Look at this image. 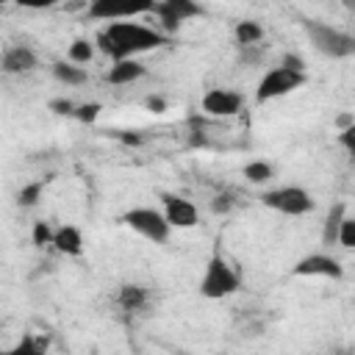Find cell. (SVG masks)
<instances>
[{
    "instance_id": "1",
    "label": "cell",
    "mask_w": 355,
    "mask_h": 355,
    "mask_svg": "<svg viewBox=\"0 0 355 355\" xmlns=\"http://www.w3.org/2000/svg\"><path fill=\"white\" fill-rule=\"evenodd\" d=\"M169 42V36H164L158 28L125 19V22H108L105 28L97 31L94 44L103 55H108L111 61H130L141 53L158 50Z\"/></svg>"
},
{
    "instance_id": "2",
    "label": "cell",
    "mask_w": 355,
    "mask_h": 355,
    "mask_svg": "<svg viewBox=\"0 0 355 355\" xmlns=\"http://www.w3.org/2000/svg\"><path fill=\"white\" fill-rule=\"evenodd\" d=\"M197 288L205 300H225V297H230L241 288V275L230 266V261L222 255L219 247L205 261V269H202V277H200Z\"/></svg>"
},
{
    "instance_id": "3",
    "label": "cell",
    "mask_w": 355,
    "mask_h": 355,
    "mask_svg": "<svg viewBox=\"0 0 355 355\" xmlns=\"http://www.w3.org/2000/svg\"><path fill=\"white\" fill-rule=\"evenodd\" d=\"M302 31H305V36L311 39V44H313L322 55H327V58H349V55L355 53V39H352L347 31H341V28H336V25H330V22H322V19H302Z\"/></svg>"
},
{
    "instance_id": "4",
    "label": "cell",
    "mask_w": 355,
    "mask_h": 355,
    "mask_svg": "<svg viewBox=\"0 0 355 355\" xmlns=\"http://www.w3.org/2000/svg\"><path fill=\"white\" fill-rule=\"evenodd\" d=\"M261 205L283 214V216H305L313 211V194L302 186H277L261 194Z\"/></svg>"
},
{
    "instance_id": "5",
    "label": "cell",
    "mask_w": 355,
    "mask_h": 355,
    "mask_svg": "<svg viewBox=\"0 0 355 355\" xmlns=\"http://www.w3.org/2000/svg\"><path fill=\"white\" fill-rule=\"evenodd\" d=\"M122 225L130 227L133 233H139L141 239L153 241V244H164L172 233V227L166 225L164 214L158 208H150V205H136L130 211L122 214Z\"/></svg>"
},
{
    "instance_id": "6",
    "label": "cell",
    "mask_w": 355,
    "mask_h": 355,
    "mask_svg": "<svg viewBox=\"0 0 355 355\" xmlns=\"http://www.w3.org/2000/svg\"><path fill=\"white\" fill-rule=\"evenodd\" d=\"M308 83V72H291L286 67H275L269 69L261 80H258V89H255V103L263 105L269 100H277V97H286L291 92H297L300 86Z\"/></svg>"
},
{
    "instance_id": "7",
    "label": "cell",
    "mask_w": 355,
    "mask_h": 355,
    "mask_svg": "<svg viewBox=\"0 0 355 355\" xmlns=\"http://www.w3.org/2000/svg\"><path fill=\"white\" fill-rule=\"evenodd\" d=\"M150 14L158 17V31L164 36L175 33L183 22L194 19V17H202L205 8L200 3H191V0H161V3H153Z\"/></svg>"
},
{
    "instance_id": "8",
    "label": "cell",
    "mask_w": 355,
    "mask_h": 355,
    "mask_svg": "<svg viewBox=\"0 0 355 355\" xmlns=\"http://www.w3.org/2000/svg\"><path fill=\"white\" fill-rule=\"evenodd\" d=\"M153 8V3H119V0H94V3H86V14L92 19H100V22H125V19H133L136 14H147Z\"/></svg>"
},
{
    "instance_id": "9",
    "label": "cell",
    "mask_w": 355,
    "mask_h": 355,
    "mask_svg": "<svg viewBox=\"0 0 355 355\" xmlns=\"http://www.w3.org/2000/svg\"><path fill=\"white\" fill-rule=\"evenodd\" d=\"M200 108L202 114L214 116V119H227V116H236L241 108H244V94L236 92V89H208L200 100Z\"/></svg>"
},
{
    "instance_id": "10",
    "label": "cell",
    "mask_w": 355,
    "mask_h": 355,
    "mask_svg": "<svg viewBox=\"0 0 355 355\" xmlns=\"http://www.w3.org/2000/svg\"><path fill=\"white\" fill-rule=\"evenodd\" d=\"M294 277H327V280H341L344 277V266L338 258L327 255V252H311L305 258H300L291 266Z\"/></svg>"
},
{
    "instance_id": "11",
    "label": "cell",
    "mask_w": 355,
    "mask_h": 355,
    "mask_svg": "<svg viewBox=\"0 0 355 355\" xmlns=\"http://www.w3.org/2000/svg\"><path fill=\"white\" fill-rule=\"evenodd\" d=\"M161 202H164V219L169 227H178V230H189L197 225L200 214H197V205L180 194H169V191H161Z\"/></svg>"
},
{
    "instance_id": "12",
    "label": "cell",
    "mask_w": 355,
    "mask_h": 355,
    "mask_svg": "<svg viewBox=\"0 0 355 355\" xmlns=\"http://www.w3.org/2000/svg\"><path fill=\"white\" fill-rule=\"evenodd\" d=\"M36 67H39V58L25 44H11L0 55V69L8 75H25V72H33Z\"/></svg>"
},
{
    "instance_id": "13",
    "label": "cell",
    "mask_w": 355,
    "mask_h": 355,
    "mask_svg": "<svg viewBox=\"0 0 355 355\" xmlns=\"http://www.w3.org/2000/svg\"><path fill=\"white\" fill-rule=\"evenodd\" d=\"M53 247L61 255H69V258L83 255V233H80V227L78 225H58V227H53Z\"/></svg>"
},
{
    "instance_id": "14",
    "label": "cell",
    "mask_w": 355,
    "mask_h": 355,
    "mask_svg": "<svg viewBox=\"0 0 355 355\" xmlns=\"http://www.w3.org/2000/svg\"><path fill=\"white\" fill-rule=\"evenodd\" d=\"M144 75H147V67H144L141 61L130 58V61H114L111 69L105 72V80H108L111 86H128V83L141 80Z\"/></svg>"
},
{
    "instance_id": "15",
    "label": "cell",
    "mask_w": 355,
    "mask_h": 355,
    "mask_svg": "<svg viewBox=\"0 0 355 355\" xmlns=\"http://www.w3.org/2000/svg\"><path fill=\"white\" fill-rule=\"evenodd\" d=\"M116 302L125 311H141L150 302V291L139 283H122L119 291H116Z\"/></svg>"
},
{
    "instance_id": "16",
    "label": "cell",
    "mask_w": 355,
    "mask_h": 355,
    "mask_svg": "<svg viewBox=\"0 0 355 355\" xmlns=\"http://www.w3.org/2000/svg\"><path fill=\"white\" fill-rule=\"evenodd\" d=\"M344 216H347V202H333L327 216H324V227H322V244L324 247L336 244V236H338V227H341Z\"/></svg>"
},
{
    "instance_id": "17",
    "label": "cell",
    "mask_w": 355,
    "mask_h": 355,
    "mask_svg": "<svg viewBox=\"0 0 355 355\" xmlns=\"http://www.w3.org/2000/svg\"><path fill=\"white\" fill-rule=\"evenodd\" d=\"M53 78L58 83H67V86H83L89 80V72L83 67L69 64V61H55L53 64Z\"/></svg>"
},
{
    "instance_id": "18",
    "label": "cell",
    "mask_w": 355,
    "mask_h": 355,
    "mask_svg": "<svg viewBox=\"0 0 355 355\" xmlns=\"http://www.w3.org/2000/svg\"><path fill=\"white\" fill-rule=\"evenodd\" d=\"M233 36H236V44L239 47H255L263 39V28L255 19H241V22H236Z\"/></svg>"
},
{
    "instance_id": "19",
    "label": "cell",
    "mask_w": 355,
    "mask_h": 355,
    "mask_svg": "<svg viewBox=\"0 0 355 355\" xmlns=\"http://www.w3.org/2000/svg\"><path fill=\"white\" fill-rule=\"evenodd\" d=\"M92 58H94V42H89V39H75L67 50V61L75 64V67H83Z\"/></svg>"
},
{
    "instance_id": "20",
    "label": "cell",
    "mask_w": 355,
    "mask_h": 355,
    "mask_svg": "<svg viewBox=\"0 0 355 355\" xmlns=\"http://www.w3.org/2000/svg\"><path fill=\"white\" fill-rule=\"evenodd\" d=\"M241 172H244V178H247L250 183L261 186V183H269V180H272V175H275V166H272L269 161H247Z\"/></svg>"
},
{
    "instance_id": "21",
    "label": "cell",
    "mask_w": 355,
    "mask_h": 355,
    "mask_svg": "<svg viewBox=\"0 0 355 355\" xmlns=\"http://www.w3.org/2000/svg\"><path fill=\"white\" fill-rule=\"evenodd\" d=\"M44 186H47L44 178H42V180H33V183H25V186L17 191V205H19V208H33V205L42 200Z\"/></svg>"
},
{
    "instance_id": "22",
    "label": "cell",
    "mask_w": 355,
    "mask_h": 355,
    "mask_svg": "<svg viewBox=\"0 0 355 355\" xmlns=\"http://www.w3.org/2000/svg\"><path fill=\"white\" fill-rule=\"evenodd\" d=\"M0 355H44V349L39 347V341H36L33 336H25V338H19L14 347L0 349Z\"/></svg>"
},
{
    "instance_id": "23",
    "label": "cell",
    "mask_w": 355,
    "mask_h": 355,
    "mask_svg": "<svg viewBox=\"0 0 355 355\" xmlns=\"http://www.w3.org/2000/svg\"><path fill=\"white\" fill-rule=\"evenodd\" d=\"M336 244H341L344 250H352V247H355V219H352V216H344V219H341Z\"/></svg>"
},
{
    "instance_id": "24",
    "label": "cell",
    "mask_w": 355,
    "mask_h": 355,
    "mask_svg": "<svg viewBox=\"0 0 355 355\" xmlns=\"http://www.w3.org/2000/svg\"><path fill=\"white\" fill-rule=\"evenodd\" d=\"M31 239H33V244H36V247L53 244V227H50L47 222H36V225H33V233H31Z\"/></svg>"
},
{
    "instance_id": "25",
    "label": "cell",
    "mask_w": 355,
    "mask_h": 355,
    "mask_svg": "<svg viewBox=\"0 0 355 355\" xmlns=\"http://www.w3.org/2000/svg\"><path fill=\"white\" fill-rule=\"evenodd\" d=\"M100 108H103L100 103H80V105L75 108V114H72V116H75V119H80V122H94V119H97V114H100Z\"/></svg>"
},
{
    "instance_id": "26",
    "label": "cell",
    "mask_w": 355,
    "mask_h": 355,
    "mask_svg": "<svg viewBox=\"0 0 355 355\" xmlns=\"http://www.w3.org/2000/svg\"><path fill=\"white\" fill-rule=\"evenodd\" d=\"M75 108H78V103H72V100H67V97L50 100V111H55V114H61V116H72Z\"/></svg>"
},
{
    "instance_id": "27",
    "label": "cell",
    "mask_w": 355,
    "mask_h": 355,
    "mask_svg": "<svg viewBox=\"0 0 355 355\" xmlns=\"http://www.w3.org/2000/svg\"><path fill=\"white\" fill-rule=\"evenodd\" d=\"M230 208H233V197L230 194H216L211 200V211L214 214H230Z\"/></svg>"
},
{
    "instance_id": "28",
    "label": "cell",
    "mask_w": 355,
    "mask_h": 355,
    "mask_svg": "<svg viewBox=\"0 0 355 355\" xmlns=\"http://www.w3.org/2000/svg\"><path fill=\"white\" fill-rule=\"evenodd\" d=\"M338 144H341L349 155H355V125L347 128V130H338Z\"/></svg>"
},
{
    "instance_id": "29",
    "label": "cell",
    "mask_w": 355,
    "mask_h": 355,
    "mask_svg": "<svg viewBox=\"0 0 355 355\" xmlns=\"http://www.w3.org/2000/svg\"><path fill=\"white\" fill-rule=\"evenodd\" d=\"M280 67H286V69H291V72H305V61H302L297 53H286L283 61H280Z\"/></svg>"
},
{
    "instance_id": "30",
    "label": "cell",
    "mask_w": 355,
    "mask_h": 355,
    "mask_svg": "<svg viewBox=\"0 0 355 355\" xmlns=\"http://www.w3.org/2000/svg\"><path fill=\"white\" fill-rule=\"evenodd\" d=\"M241 50V58L247 61V64H258L261 61V47L255 44V47H239Z\"/></svg>"
},
{
    "instance_id": "31",
    "label": "cell",
    "mask_w": 355,
    "mask_h": 355,
    "mask_svg": "<svg viewBox=\"0 0 355 355\" xmlns=\"http://www.w3.org/2000/svg\"><path fill=\"white\" fill-rule=\"evenodd\" d=\"M144 105H147L150 111H155V114L166 111V100H164V97H147V100H144Z\"/></svg>"
},
{
    "instance_id": "32",
    "label": "cell",
    "mask_w": 355,
    "mask_h": 355,
    "mask_svg": "<svg viewBox=\"0 0 355 355\" xmlns=\"http://www.w3.org/2000/svg\"><path fill=\"white\" fill-rule=\"evenodd\" d=\"M352 125H355V116H352L349 111H344V114L336 116V128H338V130H347V128H352Z\"/></svg>"
}]
</instances>
